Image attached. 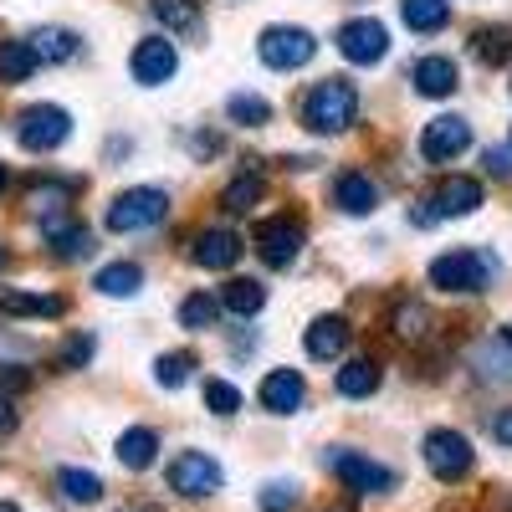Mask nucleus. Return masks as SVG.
Returning <instances> with one entry per match:
<instances>
[{
    "label": "nucleus",
    "instance_id": "nucleus-12",
    "mask_svg": "<svg viewBox=\"0 0 512 512\" xmlns=\"http://www.w3.org/2000/svg\"><path fill=\"white\" fill-rule=\"evenodd\" d=\"M466 149H472V123L456 118V113H441L425 123V134H420V154L431 159V164H451L461 159Z\"/></svg>",
    "mask_w": 512,
    "mask_h": 512
},
{
    "label": "nucleus",
    "instance_id": "nucleus-47",
    "mask_svg": "<svg viewBox=\"0 0 512 512\" xmlns=\"http://www.w3.org/2000/svg\"><path fill=\"white\" fill-rule=\"evenodd\" d=\"M0 267H6V246H0Z\"/></svg>",
    "mask_w": 512,
    "mask_h": 512
},
{
    "label": "nucleus",
    "instance_id": "nucleus-32",
    "mask_svg": "<svg viewBox=\"0 0 512 512\" xmlns=\"http://www.w3.org/2000/svg\"><path fill=\"white\" fill-rule=\"evenodd\" d=\"M216 318H221V303H216V297H205V292H195V297H185V303H180V323L190 333L216 328Z\"/></svg>",
    "mask_w": 512,
    "mask_h": 512
},
{
    "label": "nucleus",
    "instance_id": "nucleus-35",
    "mask_svg": "<svg viewBox=\"0 0 512 512\" xmlns=\"http://www.w3.org/2000/svg\"><path fill=\"white\" fill-rule=\"evenodd\" d=\"M190 374H195V359L190 354H159L154 359V379L164 384V390H180Z\"/></svg>",
    "mask_w": 512,
    "mask_h": 512
},
{
    "label": "nucleus",
    "instance_id": "nucleus-6",
    "mask_svg": "<svg viewBox=\"0 0 512 512\" xmlns=\"http://www.w3.org/2000/svg\"><path fill=\"white\" fill-rule=\"evenodd\" d=\"M492 282V262L482 251H446L431 262V287L441 292H482Z\"/></svg>",
    "mask_w": 512,
    "mask_h": 512
},
{
    "label": "nucleus",
    "instance_id": "nucleus-22",
    "mask_svg": "<svg viewBox=\"0 0 512 512\" xmlns=\"http://www.w3.org/2000/svg\"><path fill=\"white\" fill-rule=\"evenodd\" d=\"M0 313L16 318H62L67 297H41V292H0Z\"/></svg>",
    "mask_w": 512,
    "mask_h": 512
},
{
    "label": "nucleus",
    "instance_id": "nucleus-34",
    "mask_svg": "<svg viewBox=\"0 0 512 512\" xmlns=\"http://www.w3.org/2000/svg\"><path fill=\"white\" fill-rule=\"evenodd\" d=\"M472 52H477V62H487V67H502V62L512 57V36H507L502 26H497V31H477Z\"/></svg>",
    "mask_w": 512,
    "mask_h": 512
},
{
    "label": "nucleus",
    "instance_id": "nucleus-17",
    "mask_svg": "<svg viewBox=\"0 0 512 512\" xmlns=\"http://www.w3.org/2000/svg\"><path fill=\"white\" fill-rule=\"evenodd\" d=\"M308 359H318V364H328V359H338L349 349V323L338 318V313H328V318H318L313 328H308Z\"/></svg>",
    "mask_w": 512,
    "mask_h": 512
},
{
    "label": "nucleus",
    "instance_id": "nucleus-36",
    "mask_svg": "<svg viewBox=\"0 0 512 512\" xmlns=\"http://www.w3.org/2000/svg\"><path fill=\"white\" fill-rule=\"evenodd\" d=\"M395 338H425V328H431V313H425L420 303H400L395 318H390Z\"/></svg>",
    "mask_w": 512,
    "mask_h": 512
},
{
    "label": "nucleus",
    "instance_id": "nucleus-24",
    "mask_svg": "<svg viewBox=\"0 0 512 512\" xmlns=\"http://www.w3.org/2000/svg\"><path fill=\"white\" fill-rule=\"evenodd\" d=\"M262 303H267V287H262V282H251V277H231V282L221 287V308L236 313V318L262 313Z\"/></svg>",
    "mask_w": 512,
    "mask_h": 512
},
{
    "label": "nucleus",
    "instance_id": "nucleus-5",
    "mask_svg": "<svg viewBox=\"0 0 512 512\" xmlns=\"http://www.w3.org/2000/svg\"><path fill=\"white\" fill-rule=\"evenodd\" d=\"M328 472L344 482L349 492H359V497H379V492H395V472L390 466H379V461H369V456H359V451H328Z\"/></svg>",
    "mask_w": 512,
    "mask_h": 512
},
{
    "label": "nucleus",
    "instance_id": "nucleus-23",
    "mask_svg": "<svg viewBox=\"0 0 512 512\" xmlns=\"http://www.w3.org/2000/svg\"><path fill=\"white\" fill-rule=\"evenodd\" d=\"M154 451H159V436L149 431V425H134V431L118 436V461L128 466V472H144V466H154Z\"/></svg>",
    "mask_w": 512,
    "mask_h": 512
},
{
    "label": "nucleus",
    "instance_id": "nucleus-11",
    "mask_svg": "<svg viewBox=\"0 0 512 512\" xmlns=\"http://www.w3.org/2000/svg\"><path fill=\"white\" fill-rule=\"evenodd\" d=\"M128 72H134L139 88H164L169 77L180 72V52H175V41H164V36H144L134 57H128Z\"/></svg>",
    "mask_w": 512,
    "mask_h": 512
},
{
    "label": "nucleus",
    "instance_id": "nucleus-31",
    "mask_svg": "<svg viewBox=\"0 0 512 512\" xmlns=\"http://www.w3.org/2000/svg\"><path fill=\"white\" fill-rule=\"evenodd\" d=\"M262 175H256V169H251V175H236L226 190H221V210H231V216H246V210L256 205V200H262Z\"/></svg>",
    "mask_w": 512,
    "mask_h": 512
},
{
    "label": "nucleus",
    "instance_id": "nucleus-44",
    "mask_svg": "<svg viewBox=\"0 0 512 512\" xmlns=\"http://www.w3.org/2000/svg\"><path fill=\"white\" fill-rule=\"evenodd\" d=\"M6 185H11V169H6V164H0V195H6Z\"/></svg>",
    "mask_w": 512,
    "mask_h": 512
},
{
    "label": "nucleus",
    "instance_id": "nucleus-46",
    "mask_svg": "<svg viewBox=\"0 0 512 512\" xmlns=\"http://www.w3.org/2000/svg\"><path fill=\"white\" fill-rule=\"evenodd\" d=\"M502 338H507V344H512V323H507V328H502Z\"/></svg>",
    "mask_w": 512,
    "mask_h": 512
},
{
    "label": "nucleus",
    "instance_id": "nucleus-19",
    "mask_svg": "<svg viewBox=\"0 0 512 512\" xmlns=\"http://www.w3.org/2000/svg\"><path fill=\"white\" fill-rule=\"evenodd\" d=\"M41 236H47L52 256H62V262H82V256H93V231L77 226V221H52V226H41Z\"/></svg>",
    "mask_w": 512,
    "mask_h": 512
},
{
    "label": "nucleus",
    "instance_id": "nucleus-21",
    "mask_svg": "<svg viewBox=\"0 0 512 512\" xmlns=\"http://www.w3.org/2000/svg\"><path fill=\"white\" fill-rule=\"evenodd\" d=\"M379 379H384V369L374 359H349L344 369H338V395L344 400H369L379 390Z\"/></svg>",
    "mask_w": 512,
    "mask_h": 512
},
{
    "label": "nucleus",
    "instance_id": "nucleus-4",
    "mask_svg": "<svg viewBox=\"0 0 512 512\" xmlns=\"http://www.w3.org/2000/svg\"><path fill=\"white\" fill-rule=\"evenodd\" d=\"M16 139H21V149H31V154H52V149H62V144L72 139V118H67V108H57V103H36V108L21 113Z\"/></svg>",
    "mask_w": 512,
    "mask_h": 512
},
{
    "label": "nucleus",
    "instance_id": "nucleus-1",
    "mask_svg": "<svg viewBox=\"0 0 512 512\" xmlns=\"http://www.w3.org/2000/svg\"><path fill=\"white\" fill-rule=\"evenodd\" d=\"M354 118H359V88L349 77H328L303 98V123L313 134H344V128H354Z\"/></svg>",
    "mask_w": 512,
    "mask_h": 512
},
{
    "label": "nucleus",
    "instance_id": "nucleus-18",
    "mask_svg": "<svg viewBox=\"0 0 512 512\" xmlns=\"http://www.w3.org/2000/svg\"><path fill=\"white\" fill-rule=\"evenodd\" d=\"M477 205H482V185L466 180V175H451V180L436 190V200H431L436 221H441V216H472Z\"/></svg>",
    "mask_w": 512,
    "mask_h": 512
},
{
    "label": "nucleus",
    "instance_id": "nucleus-9",
    "mask_svg": "<svg viewBox=\"0 0 512 512\" xmlns=\"http://www.w3.org/2000/svg\"><path fill=\"white\" fill-rule=\"evenodd\" d=\"M221 482H226L221 461L205 456V451H180L169 461V487L180 497H210V492H221Z\"/></svg>",
    "mask_w": 512,
    "mask_h": 512
},
{
    "label": "nucleus",
    "instance_id": "nucleus-13",
    "mask_svg": "<svg viewBox=\"0 0 512 512\" xmlns=\"http://www.w3.org/2000/svg\"><path fill=\"white\" fill-rule=\"evenodd\" d=\"M190 256H195L205 272H231L236 256H241V236L226 231V226H210V231L195 236V251H190Z\"/></svg>",
    "mask_w": 512,
    "mask_h": 512
},
{
    "label": "nucleus",
    "instance_id": "nucleus-3",
    "mask_svg": "<svg viewBox=\"0 0 512 512\" xmlns=\"http://www.w3.org/2000/svg\"><path fill=\"white\" fill-rule=\"evenodd\" d=\"M256 52H262V62L272 72H297L318 57V36L303 26H267L262 41H256Z\"/></svg>",
    "mask_w": 512,
    "mask_h": 512
},
{
    "label": "nucleus",
    "instance_id": "nucleus-39",
    "mask_svg": "<svg viewBox=\"0 0 512 512\" xmlns=\"http://www.w3.org/2000/svg\"><path fill=\"white\" fill-rule=\"evenodd\" d=\"M88 359H93V338H88V333H77L72 344L62 349V369H77V364H88Z\"/></svg>",
    "mask_w": 512,
    "mask_h": 512
},
{
    "label": "nucleus",
    "instance_id": "nucleus-45",
    "mask_svg": "<svg viewBox=\"0 0 512 512\" xmlns=\"http://www.w3.org/2000/svg\"><path fill=\"white\" fill-rule=\"evenodd\" d=\"M0 512H21V507H16V502H0Z\"/></svg>",
    "mask_w": 512,
    "mask_h": 512
},
{
    "label": "nucleus",
    "instance_id": "nucleus-27",
    "mask_svg": "<svg viewBox=\"0 0 512 512\" xmlns=\"http://www.w3.org/2000/svg\"><path fill=\"white\" fill-rule=\"evenodd\" d=\"M26 41H31L36 62H67V57H77V36L62 31V26H41V31L26 36Z\"/></svg>",
    "mask_w": 512,
    "mask_h": 512
},
{
    "label": "nucleus",
    "instance_id": "nucleus-42",
    "mask_svg": "<svg viewBox=\"0 0 512 512\" xmlns=\"http://www.w3.org/2000/svg\"><path fill=\"white\" fill-rule=\"evenodd\" d=\"M492 436H497L502 446H512V410H502V415L492 420Z\"/></svg>",
    "mask_w": 512,
    "mask_h": 512
},
{
    "label": "nucleus",
    "instance_id": "nucleus-20",
    "mask_svg": "<svg viewBox=\"0 0 512 512\" xmlns=\"http://www.w3.org/2000/svg\"><path fill=\"white\" fill-rule=\"evenodd\" d=\"M472 364L482 379H497V384H512V344L497 333V338H482V344L472 349Z\"/></svg>",
    "mask_w": 512,
    "mask_h": 512
},
{
    "label": "nucleus",
    "instance_id": "nucleus-8",
    "mask_svg": "<svg viewBox=\"0 0 512 512\" xmlns=\"http://www.w3.org/2000/svg\"><path fill=\"white\" fill-rule=\"evenodd\" d=\"M303 241H308L303 221H287V216H272V221H262L251 231V246H256V256H262L267 267H292L297 251H303Z\"/></svg>",
    "mask_w": 512,
    "mask_h": 512
},
{
    "label": "nucleus",
    "instance_id": "nucleus-25",
    "mask_svg": "<svg viewBox=\"0 0 512 512\" xmlns=\"http://www.w3.org/2000/svg\"><path fill=\"white\" fill-rule=\"evenodd\" d=\"M400 16H405L410 31L431 36V31H441L451 21V0H400Z\"/></svg>",
    "mask_w": 512,
    "mask_h": 512
},
{
    "label": "nucleus",
    "instance_id": "nucleus-37",
    "mask_svg": "<svg viewBox=\"0 0 512 512\" xmlns=\"http://www.w3.org/2000/svg\"><path fill=\"white\" fill-rule=\"evenodd\" d=\"M205 405L216 410V415H236L241 410V390L226 379H205Z\"/></svg>",
    "mask_w": 512,
    "mask_h": 512
},
{
    "label": "nucleus",
    "instance_id": "nucleus-10",
    "mask_svg": "<svg viewBox=\"0 0 512 512\" xmlns=\"http://www.w3.org/2000/svg\"><path fill=\"white\" fill-rule=\"evenodd\" d=\"M425 466H431L436 482H461L472 472V441L461 431H431L425 436Z\"/></svg>",
    "mask_w": 512,
    "mask_h": 512
},
{
    "label": "nucleus",
    "instance_id": "nucleus-43",
    "mask_svg": "<svg viewBox=\"0 0 512 512\" xmlns=\"http://www.w3.org/2000/svg\"><path fill=\"white\" fill-rule=\"evenodd\" d=\"M6 431H16V405L0 395V436H6Z\"/></svg>",
    "mask_w": 512,
    "mask_h": 512
},
{
    "label": "nucleus",
    "instance_id": "nucleus-16",
    "mask_svg": "<svg viewBox=\"0 0 512 512\" xmlns=\"http://www.w3.org/2000/svg\"><path fill=\"white\" fill-rule=\"evenodd\" d=\"M410 82H415L420 98H451L461 77H456V62L451 57H420L415 72H410Z\"/></svg>",
    "mask_w": 512,
    "mask_h": 512
},
{
    "label": "nucleus",
    "instance_id": "nucleus-38",
    "mask_svg": "<svg viewBox=\"0 0 512 512\" xmlns=\"http://www.w3.org/2000/svg\"><path fill=\"white\" fill-rule=\"evenodd\" d=\"M297 507V487L292 482H267L262 487V512H292Z\"/></svg>",
    "mask_w": 512,
    "mask_h": 512
},
{
    "label": "nucleus",
    "instance_id": "nucleus-26",
    "mask_svg": "<svg viewBox=\"0 0 512 512\" xmlns=\"http://www.w3.org/2000/svg\"><path fill=\"white\" fill-rule=\"evenodd\" d=\"M93 287H98L103 297H134V292L144 287V267H139V262H113V267H103V272L93 277Z\"/></svg>",
    "mask_w": 512,
    "mask_h": 512
},
{
    "label": "nucleus",
    "instance_id": "nucleus-14",
    "mask_svg": "<svg viewBox=\"0 0 512 512\" xmlns=\"http://www.w3.org/2000/svg\"><path fill=\"white\" fill-rule=\"evenodd\" d=\"M303 400H308V384H303V374H297V369H272V374L262 379V405H267L272 415L303 410Z\"/></svg>",
    "mask_w": 512,
    "mask_h": 512
},
{
    "label": "nucleus",
    "instance_id": "nucleus-15",
    "mask_svg": "<svg viewBox=\"0 0 512 512\" xmlns=\"http://www.w3.org/2000/svg\"><path fill=\"white\" fill-rule=\"evenodd\" d=\"M333 205L344 210V216H369V210H379V185L369 175H359V169H349V175H338V185H333Z\"/></svg>",
    "mask_w": 512,
    "mask_h": 512
},
{
    "label": "nucleus",
    "instance_id": "nucleus-2",
    "mask_svg": "<svg viewBox=\"0 0 512 512\" xmlns=\"http://www.w3.org/2000/svg\"><path fill=\"white\" fill-rule=\"evenodd\" d=\"M164 216H169V195H164V190H149V185H134V190L113 195V205H108V231H113V236L154 231Z\"/></svg>",
    "mask_w": 512,
    "mask_h": 512
},
{
    "label": "nucleus",
    "instance_id": "nucleus-29",
    "mask_svg": "<svg viewBox=\"0 0 512 512\" xmlns=\"http://www.w3.org/2000/svg\"><path fill=\"white\" fill-rule=\"evenodd\" d=\"M36 52H31V41H0V82H26L36 72Z\"/></svg>",
    "mask_w": 512,
    "mask_h": 512
},
{
    "label": "nucleus",
    "instance_id": "nucleus-7",
    "mask_svg": "<svg viewBox=\"0 0 512 512\" xmlns=\"http://www.w3.org/2000/svg\"><path fill=\"white\" fill-rule=\"evenodd\" d=\"M333 47L344 52V62H354V67H374V62H384V52H390V31H384L374 16H359V21L338 26Z\"/></svg>",
    "mask_w": 512,
    "mask_h": 512
},
{
    "label": "nucleus",
    "instance_id": "nucleus-41",
    "mask_svg": "<svg viewBox=\"0 0 512 512\" xmlns=\"http://www.w3.org/2000/svg\"><path fill=\"white\" fill-rule=\"evenodd\" d=\"M487 169H492L497 180H507V175H512V154H507V149H487Z\"/></svg>",
    "mask_w": 512,
    "mask_h": 512
},
{
    "label": "nucleus",
    "instance_id": "nucleus-40",
    "mask_svg": "<svg viewBox=\"0 0 512 512\" xmlns=\"http://www.w3.org/2000/svg\"><path fill=\"white\" fill-rule=\"evenodd\" d=\"M26 384H31V374H26V369H16V364L0 369V395H6V400H11V395H21Z\"/></svg>",
    "mask_w": 512,
    "mask_h": 512
},
{
    "label": "nucleus",
    "instance_id": "nucleus-28",
    "mask_svg": "<svg viewBox=\"0 0 512 512\" xmlns=\"http://www.w3.org/2000/svg\"><path fill=\"white\" fill-rule=\"evenodd\" d=\"M57 487H62L67 502H82V507H93V502L103 497V477H98V472H77V466H62Z\"/></svg>",
    "mask_w": 512,
    "mask_h": 512
},
{
    "label": "nucleus",
    "instance_id": "nucleus-30",
    "mask_svg": "<svg viewBox=\"0 0 512 512\" xmlns=\"http://www.w3.org/2000/svg\"><path fill=\"white\" fill-rule=\"evenodd\" d=\"M154 16L164 21V31L190 36L200 26V0H154Z\"/></svg>",
    "mask_w": 512,
    "mask_h": 512
},
{
    "label": "nucleus",
    "instance_id": "nucleus-33",
    "mask_svg": "<svg viewBox=\"0 0 512 512\" xmlns=\"http://www.w3.org/2000/svg\"><path fill=\"white\" fill-rule=\"evenodd\" d=\"M226 113H231L236 123H246V128H262V123L272 118V103H267V98H256V93H231Z\"/></svg>",
    "mask_w": 512,
    "mask_h": 512
}]
</instances>
